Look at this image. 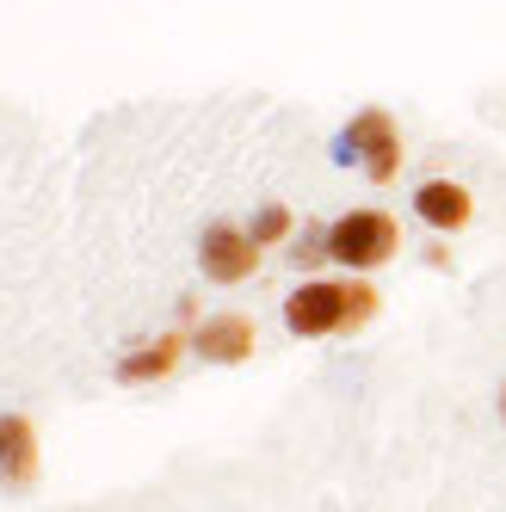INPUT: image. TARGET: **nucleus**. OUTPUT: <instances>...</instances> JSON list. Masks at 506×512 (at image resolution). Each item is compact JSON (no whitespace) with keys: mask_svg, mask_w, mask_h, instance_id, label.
Here are the masks:
<instances>
[{"mask_svg":"<svg viewBox=\"0 0 506 512\" xmlns=\"http://www.w3.org/2000/svg\"><path fill=\"white\" fill-rule=\"evenodd\" d=\"M383 309V290L358 272H315V278H297L291 297H284V334L291 340H334V334H365Z\"/></svg>","mask_w":506,"mask_h":512,"instance_id":"1","label":"nucleus"},{"mask_svg":"<svg viewBox=\"0 0 506 512\" xmlns=\"http://www.w3.org/2000/svg\"><path fill=\"white\" fill-rule=\"evenodd\" d=\"M334 161L340 167H358L371 186H395L402 179V161H408V142H402V124H395L383 105H365L352 112L346 130L334 136Z\"/></svg>","mask_w":506,"mask_h":512,"instance_id":"2","label":"nucleus"},{"mask_svg":"<svg viewBox=\"0 0 506 512\" xmlns=\"http://www.w3.org/2000/svg\"><path fill=\"white\" fill-rule=\"evenodd\" d=\"M328 253H334L340 272L371 278V272H383L395 253H402V223H395L389 210H377V204L346 210V216H334V223H328Z\"/></svg>","mask_w":506,"mask_h":512,"instance_id":"3","label":"nucleus"},{"mask_svg":"<svg viewBox=\"0 0 506 512\" xmlns=\"http://www.w3.org/2000/svg\"><path fill=\"white\" fill-rule=\"evenodd\" d=\"M266 247L247 235V223H204L198 235V272L210 284H247L253 272H260Z\"/></svg>","mask_w":506,"mask_h":512,"instance_id":"4","label":"nucleus"},{"mask_svg":"<svg viewBox=\"0 0 506 512\" xmlns=\"http://www.w3.org/2000/svg\"><path fill=\"white\" fill-rule=\"evenodd\" d=\"M44 475V445L25 414H0V494H31Z\"/></svg>","mask_w":506,"mask_h":512,"instance_id":"5","label":"nucleus"},{"mask_svg":"<svg viewBox=\"0 0 506 512\" xmlns=\"http://www.w3.org/2000/svg\"><path fill=\"white\" fill-rule=\"evenodd\" d=\"M253 352H260V327H253V315H241V309L204 315L192 327V358H204V364H247Z\"/></svg>","mask_w":506,"mask_h":512,"instance_id":"6","label":"nucleus"},{"mask_svg":"<svg viewBox=\"0 0 506 512\" xmlns=\"http://www.w3.org/2000/svg\"><path fill=\"white\" fill-rule=\"evenodd\" d=\"M414 216L432 229V235H463L469 223H476V192L463 186V179H445L432 173L414 186Z\"/></svg>","mask_w":506,"mask_h":512,"instance_id":"7","label":"nucleus"},{"mask_svg":"<svg viewBox=\"0 0 506 512\" xmlns=\"http://www.w3.org/2000/svg\"><path fill=\"white\" fill-rule=\"evenodd\" d=\"M192 352V334H161V340H149V346H136V352H124L118 358V383L124 389H149V383H167L173 371H179V358Z\"/></svg>","mask_w":506,"mask_h":512,"instance_id":"8","label":"nucleus"},{"mask_svg":"<svg viewBox=\"0 0 506 512\" xmlns=\"http://www.w3.org/2000/svg\"><path fill=\"white\" fill-rule=\"evenodd\" d=\"M247 235L260 241V247H284V241L297 235V216H291V204H278V198H266L260 210L247 216Z\"/></svg>","mask_w":506,"mask_h":512,"instance_id":"9","label":"nucleus"},{"mask_svg":"<svg viewBox=\"0 0 506 512\" xmlns=\"http://www.w3.org/2000/svg\"><path fill=\"white\" fill-rule=\"evenodd\" d=\"M291 266H297L303 278H315L321 266H334V253H328V223H303V229L291 235Z\"/></svg>","mask_w":506,"mask_h":512,"instance_id":"10","label":"nucleus"},{"mask_svg":"<svg viewBox=\"0 0 506 512\" xmlns=\"http://www.w3.org/2000/svg\"><path fill=\"white\" fill-rule=\"evenodd\" d=\"M426 266H432V272H451V247H445V235L426 247Z\"/></svg>","mask_w":506,"mask_h":512,"instance_id":"11","label":"nucleus"},{"mask_svg":"<svg viewBox=\"0 0 506 512\" xmlns=\"http://www.w3.org/2000/svg\"><path fill=\"white\" fill-rule=\"evenodd\" d=\"M494 408H500V426H506V383H500V401H494Z\"/></svg>","mask_w":506,"mask_h":512,"instance_id":"12","label":"nucleus"}]
</instances>
